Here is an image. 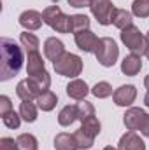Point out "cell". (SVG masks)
Here are the masks:
<instances>
[{"label":"cell","instance_id":"obj_19","mask_svg":"<svg viewBox=\"0 0 149 150\" xmlns=\"http://www.w3.org/2000/svg\"><path fill=\"white\" fill-rule=\"evenodd\" d=\"M54 149L56 150H77V143H75L74 134L69 133H60L54 138Z\"/></svg>","mask_w":149,"mask_h":150},{"label":"cell","instance_id":"obj_8","mask_svg":"<svg viewBox=\"0 0 149 150\" xmlns=\"http://www.w3.org/2000/svg\"><path fill=\"white\" fill-rule=\"evenodd\" d=\"M112 98H114V103H116L117 107H130V105L135 101V98H137V89H135V86H132V84L121 86V87H117V89L114 91Z\"/></svg>","mask_w":149,"mask_h":150},{"label":"cell","instance_id":"obj_39","mask_svg":"<svg viewBox=\"0 0 149 150\" xmlns=\"http://www.w3.org/2000/svg\"><path fill=\"white\" fill-rule=\"evenodd\" d=\"M86 2H90V4H91V2H93V0H86Z\"/></svg>","mask_w":149,"mask_h":150},{"label":"cell","instance_id":"obj_40","mask_svg":"<svg viewBox=\"0 0 149 150\" xmlns=\"http://www.w3.org/2000/svg\"><path fill=\"white\" fill-rule=\"evenodd\" d=\"M14 150H19V149H14Z\"/></svg>","mask_w":149,"mask_h":150},{"label":"cell","instance_id":"obj_1","mask_svg":"<svg viewBox=\"0 0 149 150\" xmlns=\"http://www.w3.org/2000/svg\"><path fill=\"white\" fill-rule=\"evenodd\" d=\"M0 52H2V61H0V80H9L18 74L23 67V51L21 47L12 40V38L2 37L0 38Z\"/></svg>","mask_w":149,"mask_h":150},{"label":"cell","instance_id":"obj_34","mask_svg":"<svg viewBox=\"0 0 149 150\" xmlns=\"http://www.w3.org/2000/svg\"><path fill=\"white\" fill-rule=\"evenodd\" d=\"M72 7H90V2H86V0H67Z\"/></svg>","mask_w":149,"mask_h":150},{"label":"cell","instance_id":"obj_38","mask_svg":"<svg viewBox=\"0 0 149 150\" xmlns=\"http://www.w3.org/2000/svg\"><path fill=\"white\" fill-rule=\"evenodd\" d=\"M104 150H119V149H112V147H105Z\"/></svg>","mask_w":149,"mask_h":150},{"label":"cell","instance_id":"obj_4","mask_svg":"<svg viewBox=\"0 0 149 150\" xmlns=\"http://www.w3.org/2000/svg\"><path fill=\"white\" fill-rule=\"evenodd\" d=\"M56 74L62 75V77H77L82 72V59L77 56V54H72V52H65L58 61L53 63Z\"/></svg>","mask_w":149,"mask_h":150},{"label":"cell","instance_id":"obj_16","mask_svg":"<svg viewBox=\"0 0 149 150\" xmlns=\"http://www.w3.org/2000/svg\"><path fill=\"white\" fill-rule=\"evenodd\" d=\"M88 93H90L88 84H86L84 80H81V79H75V80H72V82L67 86V94H69L70 98L77 100V101H82V100L88 96Z\"/></svg>","mask_w":149,"mask_h":150},{"label":"cell","instance_id":"obj_24","mask_svg":"<svg viewBox=\"0 0 149 150\" xmlns=\"http://www.w3.org/2000/svg\"><path fill=\"white\" fill-rule=\"evenodd\" d=\"M81 127L90 134V136H97L98 133H100V129H102V126H100V122H98V119L95 117V115H90V117H86V119H82L81 120Z\"/></svg>","mask_w":149,"mask_h":150},{"label":"cell","instance_id":"obj_13","mask_svg":"<svg viewBox=\"0 0 149 150\" xmlns=\"http://www.w3.org/2000/svg\"><path fill=\"white\" fill-rule=\"evenodd\" d=\"M42 23H44V19H42V14L37 12V11H25V12H21V16H19V25L27 30V32H34V30H39L40 26H42Z\"/></svg>","mask_w":149,"mask_h":150},{"label":"cell","instance_id":"obj_12","mask_svg":"<svg viewBox=\"0 0 149 150\" xmlns=\"http://www.w3.org/2000/svg\"><path fill=\"white\" fill-rule=\"evenodd\" d=\"M117 149L119 150H146V143L142 142V138L135 131H128L126 134H123L119 138Z\"/></svg>","mask_w":149,"mask_h":150},{"label":"cell","instance_id":"obj_33","mask_svg":"<svg viewBox=\"0 0 149 150\" xmlns=\"http://www.w3.org/2000/svg\"><path fill=\"white\" fill-rule=\"evenodd\" d=\"M144 136H148L149 138V113L146 115V119H144V122H142V126H140V129H139Z\"/></svg>","mask_w":149,"mask_h":150},{"label":"cell","instance_id":"obj_11","mask_svg":"<svg viewBox=\"0 0 149 150\" xmlns=\"http://www.w3.org/2000/svg\"><path fill=\"white\" fill-rule=\"evenodd\" d=\"M44 54H46V58L49 59V61H58L63 54H65V45H63V42L62 40H58L56 37H51L47 38L46 42H44Z\"/></svg>","mask_w":149,"mask_h":150},{"label":"cell","instance_id":"obj_30","mask_svg":"<svg viewBox=\"0 0 149 150\" xmlns=\"http://www.w3.org/2000/svg\"><path fill=\"white\" fill-rule=\"evenodd\" d=\"M77 112H79V120H82V119H86V117H90V115H95V107H93L90 101L82 100V101L77 105Z\"/></svg>","mask_w":149,"mask_h":150},{"label":"cell","instance_id":"obj_32","mask_svg":"<svg viewBox=\"0 0 149 150\" xmlns=\"http://www.w3.org/2000/svg\"><path fill=\"white\" fill-rule=\"evenodd\" d=\"M18 149V143L12 138H2L0 140V150H14Z\"/></svg>","mask_w":149,"mask_h":150},{"label":"cell","instance_id":"obj_37","mask_svg":"<svg viewBox=\"0 0 149 150\" xmlns=\"http://www.w3.org/2000/svg\"><path fill=\"white\" fill-rule=\"evenodd\" d=\"M144 86L149 89V75H146V79H144Z\"/></svg>","mask_w":149,"mask_h":150},{"label":"cell","instance_id":"obj_10","mask_svg":"<svg viewBox=\"0 0 149 150\" xmlns=\"http://www.w3.org/2000/svg\"><path fill=\"white\" fill-rule=\"evenodd\" d=\"M97 44H98V37L91 30H82L75 33V45L84 52H95Z\"/></svg>","mask_w":149,"mask_h":150},{"label":"cell","instance_id":"obj_28","mask_svg":"<svg viewBox=\"0 0 149 150\" xmlns=\"http://www.w3.org/2000/svg\"><path fill=\"white\" fill-rule=\"evenodd\" d=\"M91 93H93L97 98H100V100L109 98L111 94H114L109 82H98V84H95V86H93V89H91Z\"/></svg>","mask_w":149,"mask_h":150},{"label":"cell","instance_id":"obj_29","mask_svg":"<svg viewBox=\"0 0 149 150\" xmlns=\"http://www.w3.org/2000/svg\"><path fill=\"white\" fill-rule=\"evenodd\" d=\"M2 122H4L9 129H18V127H19V124H21V115H18L14 110H11L7 115H4V117H2Z\"/></svg>","mask_w":149,"mask_h":150},{"label":"cell","instance_id":"obj_15","mask_svg":"<svg viewBox=\"0 0 149 150\" xmlns=\"http://www.w3.org/2000/svg\"><path fill=\"white\" fill-rule=\"evenodd\" d=\"M142 68V61L139 54H128L123 61H121V72L128 77H133L140 72Z\"/></svg>","mask_w":149,"mask_h":150},{"label":"cell","instance_id":"obj_25","mask_svg":"<svg viewBox=\"0 0 149 150\" xmlns=\"http://www.w3.org/2000/svg\"><path fill=\"white\" fill-rule=\"evenodd\" d=\"M19 40H21V45L27 49V54L28 52H37L39 51V38L34 35V33H28V32H23L19 35Z\"/></svg>","mask_w":149,"mask_h":150},{"label":"cell","instance_id":"obj_2","mask_svg":"<svg viewBox=\"0 0 149 150\" xmlns=\"http://www.w3.org/2000/svg\"><path fill=\"white\" fill-rule=\"evenodd\" d=\"M42 19L47 26H51L54 32L60 33H70V16L63 14V11L58 5H49L42 12Z\"/></svg>","mask_w":149,"mask_h":150},{"label":"cell","instance_id":"obj_9","mask_svg":"<svg viewBox=\"0 0 149 150\" xmlns=\"http://www.w3.org/2000/svg\"><path fill=\"white\" fill-rule=\"evenodd\" d=\"M146 115H148V113L144 112L142 108L132 107V108H128L126 113L123 115V122H125V126H126L128 131H137V129H140V126H142Z\"/></svg>","mask_w":149,"mask_h":150},{"label":"cell","instance_id":"obj_6","mask_svg":"<svg viewBox=\"0 0 149 150\" xmlns=\"http://www.w3.org/2000/svg\"><path fill=\"white\" fill-rule=\"evenodd\" d=\"M91 14L97 18V21L104 26L111 25L112 23V14L116 11V7L111 4V0H93L90 4Z\"/></svg>","mask_w":149,"mask_h":150},{"label":"cell","instance_id":"obj_14","mask_svg":"<svg viewBox=\"0 0 149 150\" xmlns=\"http://www.w3.org/2000/svg\"><path fill=\"white\" fill-rule=\"evenodd\" d=\"M44 72H46V67H44V59L39 54V51L37 52H28V58H27V74H28V77H37Z\"/></svg>","mask_w":149,"mask_h":150},{"label":"cell","instance_id":"obj_3","mask_svg":"<svg viewBox=\"0 0 149 150\" xmlns=\"http://www.w3.org/2000/svg\"><path fill=\"white\" fill-rule=\"evenodd\" d=\"M95 56H97V61L102 67H105V68L114 67V63L117 61V56H119V47L111 37H102L98 38Z\"/></svg>","mask_w":149,"mask_h":150},{"label":"cell","instance_id":"obj_35","mask_svg":"<svg viewBox=\"0 0 149 150\" xmlns=\"http://www.w3.org/2000/svg\"><path fill=\"white\" fill-rule=\"evenodd\" d=\"M144 103H146V107H149V91L146 93V96H144Z\"/></svg>","mask_w":149,"mask_h":150},{"label":"cell","instance_id":"obj_17","mask_svg":"<svg viewBox=\"0 0 149 150\" xmlns=\"http://www.w3.org/2000/svg\"><path fill=\"white\" fill-rule=\"evenodd\" d=\"M35 103H37V107L42 110V112H51L54 107H56V103H58V98H56V94L53 93V91H44V93H40L39 94V98L35 100Z\"/></svg>","mask_w":149,"mask_h":150},{"label":"cell","instance_id":"obj_27","mask_svg":"<svg viewBox=\"0 0 149 150\" xmlns=\"http://www.w3.org/2000/svg\"><path fill=\"white\" fill-rule=\"evenodd\" d=\"M132 14L137 18H149V0H133Z\"/></svg>","mask_w":149,"mask_h":150},{"label":"cell","instance_id":"obj_20","mask_svg":"<svg viewBox=\"0 0 149 150\" xmlns=\"http://www.w3.org/2000/svg\"><path fill=\"white\" fill-rule=\"evenodd\" d=\"M79 119V112H77V105H67L62 108V112L58 115V122L60 126H70Z\"/></svg>","mask_w":149,"mask_h":150},{"label":"cell","instance_id":"obj_22","mask_svg":"<svg viewBox=\"0 0 149 150\" xmlns=\"http://www.w3.org/2000/svg\"><path fill=\"white\" fill-rule=\"evenodd\" d=\"M82 30H90V18L86 14H74L70 16V32L77 33Z\"/></svg>","mask_w":149,"mask_h":150},{"label":"cell","instance_id":"obj_26","mask_svg":"<svg viewBox=\"0 0 149 150\" xmlns=\"http://www.w3.org/2000/svg\"><path fill=\"white\" fill-rule=\"evenodd\" d=\"M74 138H75V143H77V147L79 149H91L93 147V142H95V138L93 136H90L82 127H79L77 131L74 133Z\"/></svg>","mask_w":149,"mask_h":150},{"label":"cell","instance_id":"obj_23","mask_svg":"<svg viewBox=\"0 0 149 150\" xmlns=\"http://www.w3.org/2000/svg\"><path fill=\"white\" fill-rule=\"evenodd\" d=\"M16 143H18V149L19 150H37L39 142L37 138L30 133H23L16 138Z\"/></svg>","mask_w":149,"mask_h":150},{"label":"cell","instance_id":"obj_5","mask_svg":"<svg viewBox=\"0 0 149 150\" xmlns=\"http://www.w3.org/2000/svg\"><path fill=\"white\" fill-rule=\"evenodd\" d=\"M121 42L132 51V54H146V37L140 33V30L137 26H128L125 30H121Z\"/></svg>","mask_w":149,"mask_h":150},{"label":"cell","instance_id":"obj_31","mask_svg":"<svg viewBox=\"0 0 149 150\" xmlns=\"http://www.w3.org/2000/svg\"><path fill=\"white\" fill-rule=\"evenodd\" d=\"M12 110V103L9 100V96H0V117L7 115Z\"/></svg>","mask_w":149,"mask_h":150},{"label":"cell","instance_id":"obj_18","mask_svg":"<svg viewBox=\"0 0 149 150\" xmlns=\"http://www.w3.org/2000/svg\"><path fill=\"white\" fill-rule=\"evenodd\" d=\"M112 25L119 30H125L128 26L133 25V19H132V12H128L126 9H116L114 14H112Z\"/></svg>","mask_w":149,"mask_h":150},{"label":"cell","instance_id":"obj_7","mask_svg":"<svg viewBox=\"0 0 149 150\" xmlns=\"http://www.w3.org/2000/svg\"><path fill=\"white\" fill-rule=\"evenodd\" d=\"M40 93H44L40 87H39V84L34 80V79H25V80H21L19 84H18V87H16V94H18V98L21 100V101H32V100H37L39 94Z\"/></svg>","mask_w":149,"mask_h":150},{"label":"cell","instance_id":"obj_21","mask_svg":"<svg viewBox=\"0 0 149 150\" xmlns=\"http://www.w3.org/2000/svg\"><path fill=\"white\" fill-rule=\"evenodd\" d=\"M19 115L27 122H35L37 119V105L32 101H21L19 105Z\"/></svg>","mask_w":149,"mask_h":150},{"label":"cell","instance_id":"obj_36","mask_svg":"<svg viewBox=\"0 0 149 150\" xmlns=\"http://www.w3.org/2000/svg\"><path fill=\"white\" fill-rule=\"evenodd\" d=\"M146 42H148V44H146V58L149 59V40L148 38H146Z\"/></svg>","mask_w":149,"mask_h":150}]
</instances>
